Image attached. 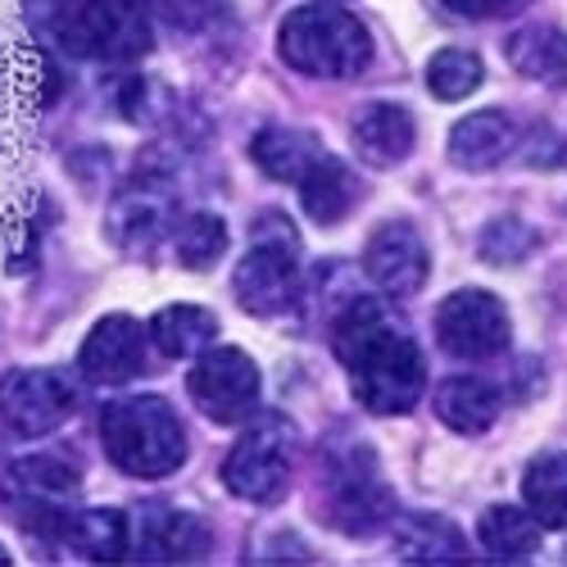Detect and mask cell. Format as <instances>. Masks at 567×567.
I'll return each instance as SVG.
<instances>
[{"mask_svg":"<svg viewBox=\"0 0 567 567\" xmlns=\"http://www.w3.org/2000/svg\"><path fill=\"white\" fill-rule=\"evenodd\" d=\"M123 6H136V10H151L155 0H123Z\"/></svg>","mask_w":567,"mask_h":567,"instance_id":"obj_31","label":"cell"},{"mask_svg":"<svg viewBox=\"0 0 567 567\" xmlns=\"http://www.w3.org/2000/svg\"><path fill=\"white\" fill-rule=\"evenodd\" d=\"M508 60L513 69L545 82V86H567V37L558 28H523L508 37Z\"/></svg>","mask_w":567,"mask_h":567,"instance_id":"obj_24","label":"cell"},{"mask_svg":"<svg viewBox=\"0 0 567 567\" xmlns=\"http://www.w3.org/2000/svg\"><path fill=\"white\" fill-rule=\"evenodd\" d=\"M536 246H540V236L523 218H495L482 231V259L486 264H517V259H527Z\"/></svg>","mask_w":567,"mask_h":567,"instance_id":"obj_28","label":"cell"},{"mask_svg":"<svg viewBox=\"0 0 567 567\" xmlns=\"http://www.w3.org/2000/svg\"><path fill=\"white\" fill-rule=\"evenodd\" d=\"M523 499L540 517L545 527H567V454H540L527 477H523Z\"/></svg>","mask_w":567,"mask_h":567,"instance_id":"obj_25","label":"cell"},{"mask_svg":"<svg viewBox=\"0 0 567 567\" xmlns=\"http://www.w3.org/2000/svg\"><path fill=\"white\" fill-rule=\"evenodd\" d=\"M354 200H359V177L332 155H322L300 177V205L318 227H337L354 209Z\"/></svg>","mask_w":567,"mask_h":567,"instance_id":"obj_17","label":"cell"},{"mask_svg":"<svg viewBox=\"0 0 567 567\" xmlns=\"http://www.w3.org/2000/svg\"><path fill=\"white\" fill-rule=\"evenodd\" d=\"M395 554L413 563H454L467 558V536L441 513H413L395 527Z\"/></svg>","mask_w":567,"mask_h":567,"instance_id":"obj_22","label":"cell"},{"mask_svg":"<svg viewBox=\"0 0 567 567\" xmlns=\"http://www.w3.org/2000/svg\"><path fill=\"white\" fill-rule=\"evenodd\" d=\"M413 114L391 101H372L354 114V151L372 168H391L413 151Z\"/></svg>","mask_w":567,"mask_h":567,"instance_id":"obj_15","label":"cell"},{"mask_svg":"<svg viewBox=\"0 0 567 567\" xmlns=\"http://www.w3.org/2000/svg\"><path fill=\"white\" fill-rule=\"evenodd\" d=\"M214 545V532L192 513L177 508H155L141 517V527H132V558H151V563H186L200 558Z\"/></svg>","mask_w":567,"mask_h":567,"instance_id":"obj_13","label":"cell"},{"mask_svg":"<svg viewBox=\"0 0 567 567\" xmlns=\"http://www.w3.org/2000/svg\"><path fill=\"white\" fill-rule=\"evenodd\" d=\"M69 545L96 563H118L132 558V517L123 508H86L73 513Z\"/></svg>","mask_w":567,"mask_h":567,"instance_id":"obj_23","label":"cell"},{"mask_svg":"<svg viewBox=\"0 0 567 567\" xmlns=\"http://www.w3.org/2000/svg\"><path fill=\"white\" fill-rule=\"evenodd\" d=\"M259 363L241 350V346H209L192 377H186V391H192L196 409L214 422H223V427H241V422H250V413L259 409Z\"/></svg>","mask_w":567,"mask_h":567,"instance_id":"obj_6","label":"cell"},{"mask_svg":"<svg viewBox=\"0 0 567 567\" xmlns=\"http://www.w3.org/2000/svg\"><path fill=\"white\" fill-rule=\"evenodd\" d=\"M291 422L264 417L223 458V486L246 504H277L291 486Z\"/></svg>","mask_w":567,"mask_h":567,"instance_id":"obj_5","label":"cell"},{"mask_svg":"<svg viewBox=\"0 0 567 567\" xmlns=\"http://www.w3.org/2000/svg\"><path fill=\"white\" fill-rule=\"evenodd\" d=\"M300 250L291 246H268V241H250L246 259L231 272V296L246 313L272 318L287 313L300 296V268H296Z\"/></svg>","mask_w":567,"mask_h":567,"instance_id":"obj_10","label":"cell"},{"mask_svg":"<svg viewBox=\"0 0 567 567\" xmlns=\"http://www.w3.org/2000/svg\"><path fill=\"white\" fill-rule=\"evenodd\" d=\"M277 55L287 60V69L305 73V78H359L372 60V37L368 28L337 10L332 0H313V6H300L281 19L277 28Z\"/></svg>","mask_w":567,"mask_h":567,"instance_id":"obj_4","label":"cell"},{"mask_svg":"<svg viewBox=\"0 0 567 567\" xmlns=\"http://www.w3.org/2000/svg\"><path fill=\"white\" fill-rule=\"evenodd\" d=\"M540 532L545 523L527 508V504H495L482 513V523H477V540L491 558H532L540 549Z\"/></svg>","mask_w":567,"mask_h":567,"instance_id":"obj_20","label":"cell"},{"mask_svg":"<svg viewBox=\"0 0 567 567\" xmlns=\"http://www.w3.org/2000/svg\"><path fill=\"white\" fill-rule=\"evenodd\" d=\"M168 28H182V32H200L214 14H218V0H155L151 6Z\"/></svg>","mask_w":567,"mask_h":567,"instance_id":"obj_29","label":"cell"},{"mask_svg":"<svg viewBox=\"0 0 567 567\" xmlns=\"http://www.w3.org/2000/svg\"><path fill=\"white\" fill-rule=\"evenodd\" d=\"M332 350L350 372L354 400L368 413H409L427 391V359H422L409 327L377 296H354L332 322Z\"/></svg>","mask_w":567,"mask_h":567,"instance_id":"obj_1","label":"cell"},{"mask_svg":"<svg viewBox=\"0 0 567 567\" xmlns=\"http://www.w3.org/2000/svg\"><path fill=\"white\" fill-rule=\"evenodd\" d=\"M227 250V223L218 214H186L173 223V259L182 268H214Z\"/></svg>","mask_w":567,"mask_h":567,"instance_id":"obj_26","label":"cell"},{"mask_svg":"<svg viewBox=\"0 0 567 567\" xmlns=\"http://www.w3.org/2000/svg\"><path fill=\"white\" fill-rule=\"evenodd\" d=\"M168 205H173V196L164 192V186H155L151 177H136L132 192L118 196V205L110 209V236L118 246L151 241V236L168 223Z\"/></svg>","mask_w":567,"mask_h":567,"instance_id":"obj_21","label":"cell"},{"mask_svg":"<svg viewBox=\"0 0 567 567\" xmlns=\"http://www.w3.org/2000/svg\"><path fill=\"white\" fill-rule=\"evenodd\" d=\"M363 272H368V281H377L382 296H395V300L417 296L432 272V255H427L422 231L404 218L382 223L363 246Z\"/></svg>","mask_w":567,"mask_h":567,"instance_id":"obj_9","label":"cell"},{"mask_svg":"<svg viewBox=\"0 0 567 567\" xmlns=\"http://www.w3.org/2000/svg\"><path fill=\"white\" fill-rule=\"evenodd\" d=\"M445 6L463 19H504V14H517L527 10L532 0H445Z\"/></svg>","mask_w":567,"mask_h":567,"instance_id":"obj_30","label":"cell"},{"mask_svg":"<svg viewBox=\"0 0 567 567\" xmlns=\"http://www.w3.org/2000/svg\"><path fill=\"white\" fill-rule=\"evenodd\" d=\"M151 341L168 359H196L218 341V318L205 305H164L151 318Z\"/></svg>","mask_w":567,"mask_h":567,"instance_id":"obj_19","label":"cell"},{"mask_svg":"<svg viewBox=\"0 0 567 567\" xmlns=\"http://www.w3.org/2000/svg\"><path fill=\"white\" fill-rule=\"evenodd\" d=\"M432 404H436V417L458 436H482L499 417V391L482 382V377H445Z\"/></svg>","mask_w":567,"mask_h":567,"instance_id":"obj_16","label":"cell"},{"mask_svg":"<svg viewBox=\"0 0 567 567\" xmlns=\"http://www.w3.org/2000/svg\"><path fill=\"white\" fill-rule=\"evenodd\" d=\"M0 563H6V549H0Z\"/></svg>","mask_w":567,"mask_h":567,"instance_id":"obj_32","label":"cell"},{"mask_svg":"<svg viewBox=\"0 0 567 567\" xmlns=\"http://www.w3.org/2000/svg\"><path fill=\"white\" fill-rule=\"evenodd\" d=\"M28 14L73 60L132 64L151 51V10L123 6V0H28Z\"/></svg>","mask_w":567,"mask_h":567,"instance_id":"obj_2","label":"cell"},{"mask_svg":"<svg viewBox=\"0 0 567 567\" xmlns=\"http://www.w3.org/2000/svg\"><path fill=\"white\" fill-rule=\"evenodd\" d=\"M78 391L60 368H14L0 377V417L14 436H51L73 417Z\"/></svg>","mask_w":567,"mask_h":567,"instance_id":"obj_8","label":"cell"},{"mask_svg":"<svg viewBox=\"0 0 567 567\" xmlns=\"http://www.w3.org/2000/svg\"><path fill=\"white\" fill-rule=\"evenodd\" d=\"M517 146V127L499 110H477L450 127V164L467 173H491L499 168Z\"/></svg>","mask_w":567,"mask_h":567,"instance_id":"obj_14","label":"cell"},{"mask_svg":"<svg viewBox=\"0 0 567 567\" xmlns=\"http://www.w3.org/2000/svg\"><path fill=\"white\" fill-rule=\"evenodd\" d=\"M146 346H155L151 322L141 327L132 313H105L82 337L78 368H82L86 382H96V386H123L146 368Z\"/></svg>","mask_w":567,"mask_h":567,"instance_id":"obj_11","label":"cell"},{"mask_svg":"<svg viewBox=\"0 0 567 567\" xmlns=\"http://www.w3.org/2000/svg\"><path fill=\"white\" fill-rule=\"evenodd\" d=\"M486 69H482V55L477 51H463V45H445V51L432 55L427 64V86H432V96L454 105V101H467L472 91L482 86Z\"/></svg>","mask_w":567,"mask_h":567,"instance_id":"obj_27","label":"cell"},{"mask_svg":"<svg viewBox=\"0 0 567 567\" xmlns=\"http://www.w3.org/2000/svg\"><path fill=\"white\" fill-rule=\"evenodd\" d=\"M391 508H395V495H391V486H386L382 477H377L372 458H368V463L350 458V463H337V467H332V495H327V517H332L341 532L363 536V532H372V527H382L386 517H391Z\"/></svg>","mask_w":567,"mask_h":567,"instance_id":"obj_12","label":"cell"},{"mask_svg":"<svg viewBox=\"0 0 567 567\" xmlns=\"http://www.w3.org/2000/svg\"><path fill=\"white\" fill-rule=\"evenodd\" d=\"M101 445L127 477L159 482L186 463V427L168 400L123 395L101 413Z\"/></svg>","mask_w":567,"mask_h":567,"instance_id":"obj_3","label":"cell"},{"mask_svg":"<svg viewBox=\"0 0 567 567\" xmlns=\"http://www.w3.org/2000/svg\"><path fill=\"white\" fill-rule=\"evenodd\" d=\"M436 341H441L445 354L472 359V363H486V359L504 354L508 341H513L504 300L491 296V291H482V287L450 291L436 305Z\"/></svg>","mask_w":567,"mask_h":567,"instance_id":"obj_7","label":"cell"},{"mask_svg":"<svg viewBox=\"0 0 567 567\" xmlns=\"http://www.w3.org/2000/svg\"><path fill=\"white\" fill-rule=\"evenodd\" d=\"M322 141L313 132H300V127H264L255 141H250V159L272 177V182H296L322 159Z\"/></svg>","mask_w":567,"mask_h":567,"instance_id":"obj_18","label":"cell"}]
</instances>
